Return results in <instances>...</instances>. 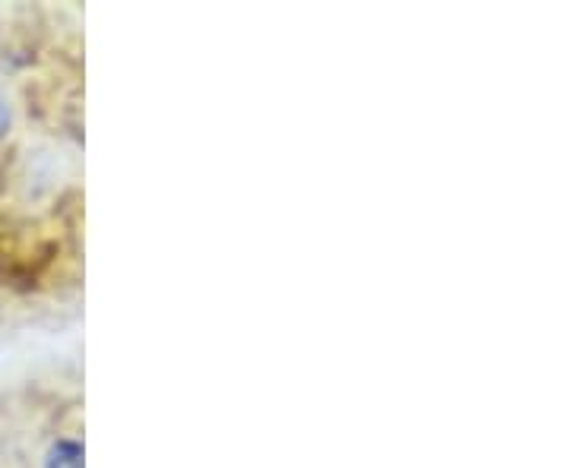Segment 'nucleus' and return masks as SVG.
I'll return each instance as SVG.
<instances>
[{
	"label": "nucleus",
	"instance_id": "1",
	"mask_svg": "<svg viewBox=\"0 0 570 468\" xmlns=\"http://www.w3.org/2000/svg\"><path fill=\"white\" fill-rule=\"evenodd\" d=\"M0 468H86V367L51 358L0 393Z\"/></svg>",
	"mask_w": 570,
	"mask_h": 468
},
{
	"label": "nucleus",
	"instance_id": "2",
	"mask_svg": "<svg viewBox=\"0 0 570 468\" xmlns=\"http://www.w3.org/2000/svg\"><path fill=\"white\" fill-rule=\"evenodd\" d=\"M23 96L16 92V86L10 83L7 71H0V155H13L20 134H23Z\"/></svg>",
	"mask_w": 570,
	"mask_h": 468
}]
</instances>
